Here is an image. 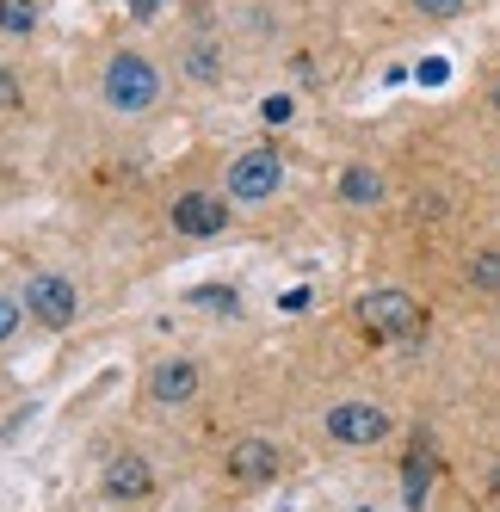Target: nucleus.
<instances>
[{
  "mask_svg": "<svg viewBox=\"0 0 500 512\" xmlns=\"http://www.w3.org/2000/svg\"><path fill=\"white\" fill-rule=\"evenodd\" d=\"M359 327L371 340H389V346H408V340H420L426 334V309H420V297H408V290H365L359 297Z\"/></svg>",
  "mask_w": 500,
  "mask_h": 512,
  "instance_id": "nucleus-1",
  "label": "nucleus"
},
{
  "mask_svg": "<svg viewBox=\"0 0 500 512\" xmlns=\"http://www.w3.org/2000/svg\"><path fill=\"white\" fill-rule=\"evenodd\" d=\"M155 99H161V75H155V62H149V56L118 50L112 62H105V105H112V112L136 118V112H149Z\"/></svg>",
  "mask_w": 500,
  "mask_h": 512,
  "instance_id": "nucleus-2",
  "label": "nucleus"
},
{
  "mask_svg": "<svg viewBox=\"0 0 500 512\" xmlns=\"http://www.w3.org/2000/svg\"><path fill=\"white\" fill-rule=\"evenodd\" d=\"M321 426H328L334 445H352V451H371V445H383V438L396 432L389 408H377V401H334V408L321 414Z\"/></svg>",
  "mask_w": 500,
  "mask_h": 512,
  "instance_id": "nucleus-3",
  "label": "nucleus"
},
{
  "mask_svg": "<svg viewBox=\"0 0 500 512\" xmlns=\"http://www.w3.org/2000/svg\"><path fill=\"white\" fill-rule=\"evenodd\" d=\"M278 186H284L278 149H241V155L229 161V179H223V192H229L235 204H266Z\"/></svg>",
  "mask_w": 500,
  "mask_h": 512,
  "instance_id": "nucleus-4",
  "label": "nucleus"
},
{
  "mask_svg": "<svg viewBox=\"0 0 500 512\" xmlns=\"http://www.w3.org/2000/svg\"><path fill=\"white\" fill-rule=\"evenodd\" d=\"M25 309L38 315L44 327H75L81 290H75V278H62V272H31L25 278Z\"/></svg>",
  "mask_w": 500,
  "mask_h": 512,
  "instance_id": "nucleus-5",
  "label": "nucleus"
},
{
  "mask_svg": "<svg viewBox=\"0 0 500 512\" xmlns=\"http://www.w3.org/2000/svg\"><path fill=\"white\" fill-rule=\"evenodd\" d=\"M223 469H229V482H241V488H260V482H272V475L284 469V457H278V445H272V438H235Z\"/></svg>",
  "mask_w": 500,
  "mask_h": 512,
  "instance_id": "nucleus-6",
  "label": "nucleus"
},
{
  "mask_svg": "<svg viewBox=\"0 0 500 512\" xmlns=\"http://www.w3.org/2000/svg\"><path fill=\"white\" fill-rule=\"evenodd\" d=\"M223 223H229V204L217 198V192H180L173 198V229L180 235H223Z\"/></svg>",
  "mask_w": 500,
  "mask_h": 512,
  "instance_id": "nucleus-7",
  "label": "nucleus"
},
{
  "mask_svg": "<svg viewBox=\"0 0 500 512\" xmlns=\"http://www.w3.org/2000/svg\"><path fill=\"white\" fill-rule=\"evenodd\" d=\"M198 364L192 358H161L149 371V401H161V408H186V401H198Z\"/></svg>",
  "mask_w": 500,
  "mask_h": 512,
  "instance_id": "nucleus-8",
  "label": "nucleus"
},
{
  "mask_svg": "<svg viewBox=\"0 0 500 512\" xmlns=\"http://www.w3.org/2000/svg\"><path fill=\"white\" fill-rule=\"evenodd\" d=\"M433 482H439V445L433 438H414V451L402 457V500H408V512H420L426 500H433Z\"/></svg>",
  "mask_w": 500,
  "mask_h": 512,
  "instance_id": "nucleus-9",
  "label": "nucleus"
},
{
  "mask_svg": "<svg viewBox=\"0 0 500 512\" xmlns=\"http://www.w3.org/2000/svg\"><path fill=\"white\" fill-rule=\"evenodd\" d=\"M105 494H112V500H149L155 494V469L142 463L136 451H124V457L105 463Z\"/></svg>",
  "mask_w": 500,
  "mask_h": 512,
  "instance_id": "nucleus-10",
  "label": "nucleus"
},
{
  "mask_svg": "<svg viewBox=\"0 0 500 512\" xmlns=\"http://www.w3.org/2000/svg\"><path fill=\"white\" fill-rule=\"evenodd\" d=\"M334 192H340V204H352V210H371V204H383L389 186H383V173H377V167L352 161V167L340 173V186H334Z\"/></svg>",
  "mask_w": 500,
  "mask_h": 512,
  "instance_id": "nucleus-11",
  "label": "nucleus"
},
{
  "mask_svg": "<svg viewBox=\"0 0 500 512\" xmlns=\"http://www.w3.org/2000/svg\"><path fill=\"white\" fill-rule=\"evenodd\" d=\"M463 284H470L476 297H500V247H476L470 260H463Z\"/></svg>",
  "mask_w": 500,
  "mask_h": 512,
  "instance_id": "nucleus-12",
  "label": "nucleus"
},
{
  "mask_svg": "<svg viewBox=\"0 0 500 512\" xmlns=\"http://www.w3.org/2000/svg\"><path fill=\"white\" fill-rule=\"evenodd\" d=\"M0 31H7V38H31V31H38V7H31V0H0Z\"/></svg>",
  "mask_w": 500,
  "mask_h": 512,
  "instance_id": "nucleus-13",
  "label": "nucleus"
},
{
  "mask_svg": "<svg viewBox=\"0 0 500 512\" xmlns=\"http://www.w3.org/2000/svg\"><path fill=\"white\" fill-rule=\"evenodd\" d=\"M408 7L420 13V19H433V25H445V19H463L476 7V0H408Z\"/></svg>",
  "mask_w": 500,
  "mask_h": 512,
  "instance_id": "nucleus-14",
  "label": "nucleus"
},
{
  "mask_svg": "<svg viewBox=\"0 0 500 512\" xmlns=\"http://www.w3.org/2000/svg\"><path fill=\"white\" fill-rule=\"evenodd\" d=\"M192 303H198V309H223V315L241 309V297H235L229 284H198V290H192Z\"/></svg>",
  "mask_w": 500,
  "mask_h": 512,
  "instance_id": "nucleus-15",
  "label": "nucleus"
},
{
  "mask_svg": "<svg viewBox=\"0 0 500 512\" xmlns=\"http://www.w3.org/2000/svg\"><path fill=\"white\" fill-rule=\"evenodd\" d=\"M19 99H25V93H19V75H13V68H0V112H13Z\"/></svg>",
  "mask_w": 500,
  "mask_h": 512,
  "instance_id": "nucleus-16",
  "label": "nucleus"
},
{
  "mask_svg": "<svg viewBox=\"0 0 500 512\" xmlns=\"http://www.w3.org/2000/svg\"><path fill=\"white\" fill-rule=\"evenodd\" d=\"M13 334H19V303L0 297V340H13Z\"/></svg>",
  "mask_w": 500,
  "mask_h": 512,
  "instance_id": "nucleus-17",
  "label": "nucleus"
},
{
  "mask_svg": "<svg viewBox=\"0 0 500 512\" xmlns=\"http://www.w3.org/2000/svg\"><path fill=\"white\" fill-rule=\"evenodd\" d=\"M161 7H167V0H130V13H136V19H155Z\"/></svg>",
  "mask_w": 500,
  "mask_h": 512,
  "instance_id": "nucleus-18",
  "label": "nucleus"
},
{
  "mask_svg": "<svg viewBox=\"0 0 500 512\" xmlns=\"http://www.w3.org/2000/svg\"><path fill=\"white\" fill-rule=\"evenodd\" d=\"M482 494H488V500H494V506H500V463H494V469H488V475H482Z\"/></svg>",
  "mask_w": 500,
  "mask_h": 512,
  "instance_id": "nucleus-19",
  "label": "nucleus"
},
{
  "mask_svg": "<svg viewBox=\"0 0 500 512\" xmlns=\"http://www.w3.org/2000/svg\"><path fill=\"white\" fill-rule=\"evenodd\" d=\"M482 99H488V112H494V118H500V75H494V81H488V93H482Z\"/></svg>",
  "mask_w": 500,
  "mask_h": 512,
  "instance_id": "nucleus-20",
  "label": "nucleus"
},
{
  "mask_svg": "<svg viewBox=\"0 0 500 512\" xmlns=\"http://www.w3.org/2000/svg\"><path fill=\"white\" fill-rule=\"evenodd\" d=\"M494 167H500V149H494Z\"/></svg>",
  "mask_w": 500,
  "mask_h": 512,
  "instance_id": "nucleus-21",
  "label": "nucleus"
}]
</instances>
